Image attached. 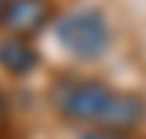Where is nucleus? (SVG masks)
I'll return each mask as SVG.
<instances>
[{
	"mask_svg": "<svg viewBox=\"0 0 146 139\" xmlns=\"http://www.w3.org/2000/svg\"><path fill=\"white\" fill-rule=\"evenodd\" d=\"M54 109L78 126L129 132L146 119V102L133 92L112 88L99 78H58L51 85Z\"/></svg>",
	"mask_w": 146,
	"mask_h": 139,
	"instance_id": "1",
	"label": "nucleus"
},
{
	"mask_svg": "<svg viewBox=\"0 0 146 139\" xmlns=\"http://www.w3.org/2000/svg\"><path fill=\"white\" fill-rule=\"evenodd\" d=\"M54 41L82 61H92L99 54H106L112 41L109 21L95 10V7H82V10H68L54 21Z\"/></svg>",
	"mask_w": 146,
	"mask_h": 139,
	"instance_id": "2",
	"label": "nucleus"
},
{
	"mask_svg": "<svg viewBox=\"0 0 146 139\" xmlns=\"http://www.w3.org/2000/svg\"><path fill=\"white\" fill-rule=\"evenodd\" d=\"M3 21L14 31V37H24V34L41 31L51 21V7H48V0H10Z\"/></svg>",
	"mask_w": 146,
	"mask_h": 139,
	"instance_id": "3",
	"label": "nucleus"
},
{
	"mask_svg": "<svg viewBox=\"0 0 146 139\" xmlns=\"http://www.w3.org/2000/svg\"><path fill=\"white\" fill-rule=\"evenodd\" d=\"M0 65L7 71H14V75H27V71L37 68V51L24 37H7L0 44Z\"/></svg>",
	"mask_w": 146,
	"mask_h": 139,
	"instance_id": "4",
	"label": "nucleus"
},
{
	"mask_svg": "<svg viewBox=\"0 0 146 139\" xmlns=\"http://www.w3.org/2000/svg\"><path fill=\"white\" fill-rule=\"evenodd\" d=\"M82 139H129L126 132H112V129H88Z\"/></svg>",
	"mask_w": 146,
	"mask_h": 139,
	"instance_id": "5",
	"label": "nucleus"
},
{
	"mask_svg": "<svg viewBox=\"0 0 146 139\" xmlns=\"http://www.w3.org/2000/svg\"><path fill=\"white\" fill-rule=\"evenodd\" d=\"M7 126H10V105H7V99H3V92H0V139H3V132H7Z\"/></svg>",
	"mask_w": 146,
	"mask_h": 139,
	"instance_id": "6",
	"label": "nucleus"
},
{
	"mask_svg": "<svg viewBox=\"0 0 146 139\" xmlns=\"http://www.w3.org/2000/svg\"><path fill=\"white\" fill-rule=\"evenodd\" d=\"M7 3H10V0H0V17L7 14Z\"/></svg>",
	"mask_w": 146,
	"mask_h": 139,
	"instance_id": "7",
	"label": "nucleus"
}]
</instances>
